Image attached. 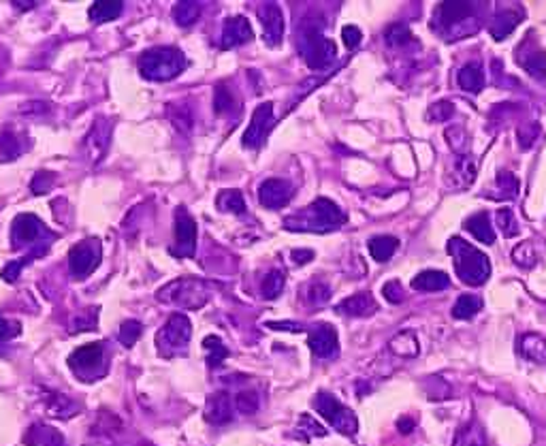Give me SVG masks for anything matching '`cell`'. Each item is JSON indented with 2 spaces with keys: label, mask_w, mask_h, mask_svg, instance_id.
Returning a JSON list of instances; mask_svg holds the SVG:
<instances>
[{
  "label": "cell",
  "mask_w": 546,
  "mask_h": 446,
  "mask_svg": "<svg viewBox=\"0 0 546 446\" xmlns=\"http://www.w3.org/2000/svg\"><path fill=\"white\" fill-rule=\"evenodd\" d=\"M297 436L301 438V440H309V438H314V436H318V438H322V436H326V430L320 425V423H316L309 415H301V419H299V425H297Z\"/></svg>",
  "instance_id": "cell-41"
},
{
  "label": "cell",
  "mask_w": 546,
  "mask_h": 446,
  "mask_svg": "<svg viewBox=\"0 0 546 446\" xmlns=\"http://www.w3.org/2000/svg\"><path fill=\"white\" fill-rule=\"evenodd\" d=\"M51 184H53V178L49 173H36L34 180L30 182V188L34 195H45L51 188Z\"/></svg>",
  "instance_id": "cell-52"
},
{
  "label": "cell",
  "mask_w": 546,
  "mask_h": 446,
  "mask_svg": "<svg viewBox=\"0 0 546 446\" xmlns=\"http://www.w3.org/2000/svg\"><path fill=\"white\" fill-rule=\"evenodd\" d=\"M273 128V103H263L254 109L252 120L248 124V131L244 133V148L257 150L267 139Z\"/></svg>",
  "instance_id": "cell-10"
},
{
  "label": "cell",
  "mask_w": 546,
  "mask_h": 446,
  "mask_svg": "<svg viewBox=\"0 0 546 446\" xmlns=\"http://www.w3.org/2000/svg\"><path fill=\"white\" fill-rule=\"evenodd\" d=\"M103 260V245L98 239H83L68 252V267L75 278L90 275Z\"/></svg>",
  "instance_id": "cell-8"
},
{
  "label": "cell",
  "mask_w": 546,
  "mask_h": 446,
  "mask_svg": "<svg viewBox=\"0 0 546 446\" xmlns=\"http://www.w3.org/2000/svg\"><path fill=\"white\" fill-rule=\"evenodd\" d=\"M139 335H141V323H137V320H126L120 329V340L126 346H130Z\"/></svg>",
  "instance_id": "cell-48"
},
{
  "label": "cell",
  "mask_w": 546,
  "mask_h": 446,
  "mask_svg": "<svg viewBox=\"0 0 546 446\" xmlns=\"http://www.w3.org/2000/svg\"><path fill=\"white\" fill-rule=\"evenodd\" d=\"M203 346H205V348H207V353H210V365H212V368L220 365V363H222V359H227V355H229V350L225 348V344H222V342H220V338H216V335L205 338Z\"/></svg>",
  "instance_id": "cell-44"
},
{
  "label": "cell",
  "mask_w": 546,
  "mask_h": 446,
  "mask_svg": "<svg viewBox=\"0 0 546 446\" xmlns=\"http://www.w3.org/2000/svg\"><path fill=\"white\" fill-rule=\"evenodd\" d=\"M346 212L333 203L331 199H316L307 208H303L299 214H292L284 221L288 230H301V233H331L337 230L341 224H346Z\"/></svg>",
  "instance_id": "cell-1"
},
{
  "label": "cell",
  "mask_w": 546,
  "mask_h": 446,
  "mask_svg": "<svg viewBox=\"0 0 546 446\" xmlns=\"http://www.w3.org/2000/svg\"><path fill=\"white\" fill-rule=\"evenodd\" d=\"M521 353L534 363H546V340L538 333H527L521 338Z\"/></svg>",
  "instance_id": "cell-26"
},
{
  "label": "cell",
  "mask_w": 546,
  "mask_h": 446,
  "mask_svg": "<svg viewBox=\"0 0 546 446\" xmlns=\"http://www.w3.org/2000/svg\"><path fill=\"white\" fill-rule=\"evenodd\" d=\"M28 148H30V141L26 135L13 133V131L0 133V161H13L21 156L24 152H28Z\"/></svg>",
  "instance_id": "cell-19"
},
{
  "label": "cell",
  "mask_w": 546,
  "mask_h": 446,
  "mask_svg": "<svg viewBox=\"0 0 546 446\" xmlns=\"http://www.w3.org/2000/svg\"><path fill=\"white\" fill-rule=\"evenodd\" d=\"M17 331H19V327H15V325L6 323V320L0 316V340H4V338H11V335H15Z\"/></svg>",
  "instance_id": "cell-56"
},
{
  "label": "cell",
  "mask_w": 546,
  "mask_h": 446,
  "mask_svg": "<svg viewBox=\"0 0 546 446\" xmlns=\"http://www.w3.org/2000/svg\"><path fill=\"white\" fill-rule=\"evenodd\" d=\"M331 295H333L331 286L322 280H314L305 288V301L309 305H324V303H329Z\"/></svg>",
  "instance_id": "cell-37"
},
{
  "label": "cell",
  "mask_w": 546,
  "mask_h": 446,
  "mask_svg": "<svg viewBox=\"0 0 546 446\" xmlns=\"http://www.w3.org/2000/svg\"><path fill=\"white\" fill-rule=\"evenodd\" d=\"M203 13V6L201 2H177L173 6V19L180 24V26H192Z\"/></svg>",
  "instance_id": "cell-34"
},
{
  "label": "cell",
  "mask_w": 546,
  "mask_h": 446,
  "mask_svg": "<svg viewBox=\"0 0 546 446\" xmlns=\"http://www.w3.org/2000/svg\"><path fill=\"white\" fill-rule=\"evenodd\" d=\"M167 118L171 120V124L182 131V133H188L195 124V116H192V109L188 105H182V103H169L167 105Z\"/></svg>",
  "instance_id": "cell-29"
},
{
  "label": "cell",
  "mask_w": 546,
  "mask_h": 446,
  "mask_svg": "<svg viewBox=\"0 0 546 446\" xmlns=\"http://www.w3.org/2000/svg\"><path fill=\"white\" fill-rule=\"evenodd\" d=\"M216 206H218L220 212H231V214H237V216H242L246 212V201H244V195L239 191H222L216 197Z\"/></svg>",
  "instance_id": "cell-33"
},
{
  "label": "cell",
  "mask_w": 546,
  "mask_h": 446,
  "mask_svg": "<svg viewBox=\"0 0 546 446\" xmlns=\"http://www.w3.org/2000/svg\"><path fill=\"white\" fill-rule=\"evenodd\" d=\"M457 83L472 94H478L485 88V73L478 62H468L457 73Z\"/></svg>",
  "instance_id": "cell-21"
},
{
  "label": "cell",
  "mask_w": 546,
  "mask_h": 446,
  "mask_svg": "<svg viewBox=\"0 0 546 446\" xmlns=\"http://www.w3.org/2000/svg\"><path fill=\"white\" fill-rule=\"evenodd\" d=\"M498 188L502 191V195H506V199H515L517 193H519V180L517 176H512L510 171H502L498 176Z\"/></svg>",
  "instance_id": "cell-46"
},
{
  "label": "cell",
  "mask_w": 546,
  "mask_h": 446,
  "mask_svg": "<svg viewBox=\"0 0 546 446\" xmlns=\"http://www.w3.org/2000/svg\"><path fill=\"white\" fill-rule=\"evenodd\" d=\"M498 226H500V230H502L504 237H515V235H519V224L515 221L512 210H508V208H502V210L498 212Z\"/></svg>",
  "instance_id": "cell-45"
},
{
  "label": "cell",
  "mask_w": 546,
  "mask_h": 446,
  "mask_svg": "<svg viewBox=\"0 0 546 446\" xmlns=\"http://www.w3.org/2000/svg\"><path fill=\"white\" fill-rule=\"evenodd\" d=\"M237 408L244 412V415H254L259 410V397L257 393H242L237 395Z\"/></svg>",
  "instance_id": "cell-50"
},
{
  "label": "cell",
  "mask_w": 546,
  "mask_h": 446,
  "mask_svg": "<svg viewBox=\"0 0 546 446\" xmlns=\"http://www.w3.org/2000/svg\"><path fill=\"white\" fill-rule=\"evenodd\" d=\"M448 286H450V278H448V273H444L440 269H427L412 280V288L421 290V293H438Z\"/></svg>",
  "instance_id": "cell-18"
},
{
  "label": "cell",
  "mask_w": 546,
  "mask_h": 446,
  "mask_svg": "<svg viewBox=\"0 0 546 446\" xmlns=\"http://www.w3.org/2000/svg\"><path fill=\"white\" fill-rule=\"evenodd\" d=\"M311 404H314V408L322 415V419L329 421L339 434H344V436H354V434H356L359 421H356L354 412L348 410L335 395L320 391V393L314 397Z\"/></svg>",
  "instance_id": "cell-6"
},
{
  "label": "cell",
  "mask_w": 546,
  "mask_h": 446,
  "mask_svg": "<svg viewBox=\"0 0 546 446\" xmlns=\"http://www.w3.org/2000/svg\"><path fill=\"white\" fill-rule=\"evenodd\" d=\"M384 41H386V45H391V47H408L410 43H414V34H412V30L408 28V24L397 21V24L386 26V30H384Z\"/></svg>",
  "instance_id": "cell-30"
},
{
  "label": "cell",
  "mask_w": 546,
  "mask_h": 446,
  "mask_svg": "<svg viewBox=\"0 0 546 446\" xmlns=\"http://www.w3.org/2000/svg\"><path fill=\"white\" fill-rule=\"evenodd\" d=\"M397 430H399L401 434H410V432H414V421L408 419V417H403V419L397 421Z\"/></svg>",
  "instance_id": "cell-57"
},
{
  "label": "cell",
  "mask_w": 546,
  "mask_h": 446,
  "mask_svg": "<svg viewBox=\"0 0 546 446\" xmlns=\"http://www.w3.org/2000/svg\"><path fill=\"white\" fill-rule=\"evenodd\" d=\"M453 446H487V436L478 423H468L459 430Z\"/></svg>",
  "instance_id": "cell-35"
},
{
  "label": "cell",
  "mask_w": 546,
  "mask_h": 446,
  "mask_svg": "<svg viewBox=\"0 0 546 446\" xmlns=\"http://www.w3.org/2000/svg\"><path fill=\"white\" fill-rule=\"evenodd\" d=\"M169 252L177 258H192L197 252V223L186 208L175 210V243Z\"/></svg>",
  "instance_id": "cell-9"
},
{
  "label": "cell",
  "mask_w": 546,
  "mask_h": 446,
  "mask_svg": "<svg viewBox=\"0 0 546 446\" xmlns=\"http://www.w3.org/2000/svg\"><path fill=\"white\" fill-rule=\"evenodd\" d=\"M311 353L320 359H331V357H337L339 353V338H337V331L322 323V325H316L309 333V340H307Z\"/></svg>",
  "instance_id": "cell-12"
},
{
  "label": "cell",
  "mask_w": 546,
  "mask_h": 446,
  "mask_svg": "<svg viewBox=\"0 0 546 446\" xmlns=\"http://www.w3.org/2000/svg\"><path fill=\"white\" fill-rule=\"evenodd\" d=\"M252 36H254V32H252L250 21L244 15H235V17H229L222 26L220 47L222 49H233V47H239V45L252 41Z\"/></svg>",
  "instance_id": "cell-15"
},
{
  "label": "cell",
  "mask_w": 546,
  "mask_h": 446,
  "mask_svg": "<svg viewBox=\"0 0 546 446\" xmlns=\"http://www.w3.org/2000/svg\"><path fill=\"white\" fill-rule=\"evenodd\" d=\"M267 327H272L275 331H290V333H301L305 329L301 323H288V320H284V323H267Z\"/></svg>",
  "instance_id": "cell-54"
},
{
  "label": "cell",
  "mask_w": 546,
  "mask_h": 446,
  "mask_svg": "<svg viewBox=\"0 0 546 446\" xmlns=\"http://www.w3.org/2000/svg\"><path fill=\"white\" fill-rule=\"evenodd\" d=\"M192 333V325L184 314H173L163 327L158 342L160 346H186Z\"/></svg>",
  "instance_id": "cell-16"
},
{
  "label": "cell",
  "mask_w": 546,
  "mask_h": 446,
  "mask_svg": "<svg viewBox=\"0 0 546 446\" xmlns=\"http://www.w3.org/2000/svg\"><path fill=\"white\" fill-rule=\"evenodd\" d=\"M453 113H455V105H453V103H448V101H438V103H433V105L429 107L427 118H429V120H436V122H446V120L453 118Z\"/></svg>",
  "instance_id": "cell-47"
},
{
  "label": "cell",
  "mask_w": 546,
  "mask_h": 446,
  "mask_svg": "<svg viewBox=\"0 0 546 446\" xmlns=\"http://www.w3.org/2000/svg\"><path fill=\"white\" fill-rule=\"evenodd\" d=\"M286 286V273L282 269H272L263 280V297L265 299H277Z\"/></svg>",
  "instance_id": "cell-38"
},
{
  "label": "cell",
  "mask_w": 546,
  "mask_h": 446,
  "mask_svg": "<svg viewBox=\"0 0 546 446\" xmlns=\"http://www.w3.org/2000/svg\"><path fill=\"white\" fill-rule=\"evenodd\" d=\"M391 353L399 355V357H416L418 355V338L414 335V331H401L397 333L391 342H388Z\"/></svg>",
  "instance_id": "cell-28"
},
{
  "label": "cell",
  "mask_w": 546,
  "mask_h": 446,
  "mask_svg": "<svg viewBox=\"0 0 546 446\" xmlns=\"http://www.w3.org/2000/svg\"><path fill=\"white\" fill-rule=\"evenodd\" d=\"M517 64L521 69H525L534 79L546 81V51H530V54H519L517 56Z\"/></svg>",
  "instance_id": "cell-25"
},
{
  "label": "cell",
  "mask_w": 546,
  "mask_h": 446,
  "mask_svg": "<svg viewBox=\"0 0 546 446\" xmlns=\"http://www.w3.org/2000/svg\"><path fill=\"white\" fill-rule=\"evenodd\" d=\"M465 228H468L480 243H487V245L495 243V230H493V226H491V218H489L487 212H478V214H474L472 218H468V221H465Z\"/></svg>",
  "instance_id": "cell-24"
},
{
  "label": "cell",
  "mask_w": 546,
  "mask_h": 446,
  "mask_svg": "<svg viewBox=\"0 0 546 446\" xmlns=\"http://www.w3.org/2000/svg\"><path fill=\"white\" fill-rule=\"evenodd\" d=\"M472 13H474V4H472V2H442L440 9H438V17L442 19L444 26L450 28L453 41L459 39V28H461V26H463V32H465V34L476 32L474 28L465 26V21H474V19H470Z\"/></svg>",
  "instance_id": "cell-11"
},
{
  "label": "cell",
  "mask_w": 546,
  "mask_h": 446,
  "mask_svg": "<svg viewBox=\"0 0 546 446\" xmlns=\"http://www.w3.org/2000/svg\"><path fill=\"white\" fill-rule=\"evenodd\" d=\"M448 254L453 256L457 278L468 286H483L491 275V260L476 245L468 243L461 237H450L446 243Z\"/></svg>",
  "instance_id": "cell-2"
},
{
  "label": "cell",
  "mask_w": 546,
  "mask_h": 446,
  "mask_svg": "<svg viewBox=\"0 0 546 446\" xmlns=\"http://www.w3.org/2000/svg\"><path fill=\"white\" fill-rule=\"evenodd\" d=\"M290 256H292V260H294L297 265H305V263L314 260V250H303V248H299V250H292Z\"/></svg>",
  "instance_id": "cell-55"
},
{
  "label": "cell",
  "mask_w": 546,
  "mask_h": 446,
  "mask_svg": "<svg viewBox=\"0 0 546 446\" xmlns=\"http://www.w3.org/2000/svg\"><path fill=\"white\" fill-rule=\"evenodd\" d=\"M188 66V60L182 49L160 45L145 49L139 56V73L150 81H171L180 77Z\"/></svg>",
  "instance_id": "cell-3"
},
{
  "label": "cell",
  "mask_w": 546,
  "mask_h": 446,
  "mask_svg": "<svg viewBox=\"0 0 546 446\" xmlns=\"http://www.w3.org/2000/svg\"><path fill=\"white\" fill-rule=\"evenodd\" d=\"M207 419L212 423H225L231 419V404H229V397L225 393L220 395H214L210 400V406H207Z\"/></svg>",
  "instance_id": "cell-36"
},
{
  "label": "cell",
  "mask_w": 546,
  "mask_h": 446,
  "mask_svg": "<svg viewBox=\"0 0 546 446\" xmlns=\"http://www.w3.org/2000/svg\"><path fill=\"white\" fill-rule=\"evenodd\" d=\"M517 137H519V148L521 150H530L538 141V137H540V124L538 122L521 124V128L517 131Z\"/></svg>",
  "instance_id": "cell-43"
},
{
  "label": "cell",
  "mask_w": 546,
  "mask_h": 446,
  "mask_svg": "<svg viewBox=\"0 0 546 446\" xmlns=\"http://www.w3.org/2000/svg\"><path fill=\"white\" fill-rule=\"evenodd\" d=\"M299 51L305 60V64L311 69V71H324L329 69L335 58H337V47L331 39H326L322 34L320 28L311 26V28H305V32L301 34V41H299Z\"/></svg>",
  "instance_id": "cell-4"
},
{
  "label": "cell",
  "mask_w": 546,
  "mask_h": 446,
  "mask_svg": "<svg viewBox=\"0 0 546 446\" xmlns=\"http://www.w3.org/2000/svg\"><path fill=\"white\" fill-rule=\"evenodd\" d=\"M103 346H105V344L96 342V344H88V346L79 348V350L71 357V365H73L75 370H79L81 365L90 370L96 361H101V357H103Z\"/></svg>",
  "instance_id": "cell-32"
},
{
  "label": "cell",
  "mask_w": 546,
  "mask_h": 446,
  "mask_svg": "<svg viewBox=\"0 0 546 446\" xmlns=\"http://www.w3.org/2000/svg\"><path fill=\"white\" fill-rule=\"evenodd\" d=\"M292 199V184L279 178L265 180L259 188V203L267 210H279Z\"/></svg>",
  "instance_id": "cell-13"
},
{
  "label": "cell",
  "mask_w": 546,
  "mask_h": 446,
  "mask_svg": "<svg viewBox=\"0 0 546 446\" xmlns=\"http://www.w3.org/2000/svg\"><path fill=\"white\" fill-rule=\"evenodd\" d=\"M259 19L263 24V36L269 47H277L284 39V15L275 2H265L259 6Z\"/></svg>",
  "instance_id": "cell-14"
},
{
  "label": "cell",
  "mask_w": 546,
  "mask_h": 446,
  "mask_svg": "<svg viewBox=\"0 0 546 446\" xmlns=\"http://www.w3.org/2000/svg\"><path fill=\"white\" fill-rule=\"evenodd\" d=\"M483 308V299L476 297V295H461L457 299V303L453 305V316L459 318V320H470L474 318Z\"/></svg>",
  "instance_id": "cell-31"
},
{
  "label": "cell",
  "mask_w": 546,
  "mask_h": 446,
  "mask_svg": "<svg viewBox=\"0 0 546 446\" xmlns=\"http://www.w3.org/2000/svg\"><path fill=\"white\" fill-rule=\"evenodd\" d=\"M214 107H216V113H218V116H229V113L237 107L235 96H233V92H231L227 86H218V88H216Z\"/></svg>",
  "instance_id": "cell-40"
},
{
  "label": "cell",
  "mask_w": 546,
  "mask_h": 446,
  "mask_svg": "<svg viewBox=\"0 0 546 446\" xmlns=\"http://www.w3.org/2000/svg\"><path fill=\"white\" fill-rule=\"evenodd\" d=\"M382 295L386 297V301L391 303H401L403 301V286L399 280H391L382 286Z\"/></svg>",
  "instance_id": "cell-49"
},
{
  "label": "cell",
  "mask_w": 546,
  "mask_h": 446,
  "mask_svg": "<svg viewBox=\"0 0 546 446\" xmlns=\"http://www.w3.org/2000/svg\"><path fill=\"white\" fill-rule=\"evenodd\" d=\"M124 11V2L120 0H98L88 9V17L94 24H105V21H113L115 17H120Z\"/></svg>",
  "instance_id": "cell-22"
},
{
  "label": "cell",
  "mask_w": 546,
  "mask_h": 446,
  "mask_svg": "<svg viewBox=\"0 0 546 446\" xmlns=\"http://www.w3.org/2000/svg\"><path fill=\"white\" fill-rule=\"evenodd\" d=\"M28 260H30V256H26V258H21V260H17V263H9V265L2 269V278H4L6 282H15V278L19 275L21 267H24Z\"/></svg>",
  "instance_id": "cell-53"
},
{
  "label": "cell",
  "mask_w": 546,
  "mask_h": 446,
  "mask_svg": "<svg viewBox=\"0 0 546 446\" xmlns=\"http://www.w3.org/2000/svg\"><path fill=\"white\" fill-rule=\"evenodd\" d=\"M519 21H521V13H519V11H515V9H504V11H500V13L493 17L491 26H489V32H491V36H493L495 41H504L506 36L512 34V30L519 26Z\"/></svg>",
  "instance_id": "cell-20"
},
{
  "label": "cell",
  "mask_w": 546,
  "mask_h": 446,
  "mask_svg": "<svg viewBox=\"0 0 546 446\" xmlns=\"http://www.w3.org/2000/svg\"><path fill=\"white\" fill-rule=\"evenodd\" d=\"M446 139H448V146L453 148V152H457L461 156L470 150V137H468V133L461 126L446 128Z\"/></svg>",
  "instance_id": "cell-42"
},
{
  "label": "cell",
  "mask_w": 546,
  "mask_h": 446,
  "mask_svg": "<svg viewBox=\"0 0 546 446\" xmlns=\"http://www.w3.org/2000/svg\"><path fill=\"white\" fill-rule=\"evenodd\" d=\"M512 258H515V263L519 267L530 269V267H534L538 263V250H536V245L532 241H523V243H519L512 250Z\"/></svg>",
  "instance_id": "cell-39"
},
{
  "label": "cell",
  "mask_w": 546,
  "mask_h": 446,
  "mask_svg": "<svg viewBox=\"0 0 546 446\" xmlns=\"http://www.w3.org/2000/svg\"><path fill=\"white\" fill-rule=\"evenodd\" d=\"M56 235L41 223V218L32 216V214H19L13 226H11V241L13 248H28V245H43L47 248V239H53Z\"/></svg>",
  "instance_id": "cell-7"
},
{
  "label": "cell",
  "mask_w": 546,
  "mask_h": 446,
  "mask_svg": "<svg viewBox=\"0 0 546 446\" xmlns=\"http://www.w3.org/2000/svg\"><path fill=\"white\" fill-rule=\"evenodd\" d=\"M476 173H478V163L472 156H468V154L459 156L457 163H455V180H459L455 188L472 186L474 180H476Z\"/></svg>",
  "instance_id": "cell-27"
},
{
  "label": "cell",
  "mask_w": 546,
  "mask_h": 446,
  "mask_svg": "<svg viewBox=\"0 0 546 446\" xmlns=\"http://www.w3.org/2000/svg\"><path fill=\"white\" fill-rule=\"evenodd\" d=\"M158 299L182 308H201L207 301V288L201 280L180 278L158 290Z\"/></svg>",
  "instance_id": "cell-5"
},
{
  "label": "cell",
  "mask_w": 546,
  "mask_h": 446,
  "mask_svg": "<svg viewBox=\"0 0 546 446\" xmlns=\"http://www.w3.org/2000/svg\"><path fill=\"white\" fill-rule=\"evenodd\" d=\"M341 39H344V45L348 49H354V47H359V43L363 39V32L356 26H344L341 28Z\"/></svg>",
  "instance_id": "cell-51"
},
{
  "label": "cell",
  "mask_w": 546,
  "mask_h": 446,
  "mask_svg": "<svg viewBox=\"0 0 546 446\" xmlns=\"http://www.w3.org/2000/svg\"><path fill=\"white\" fill-rule=\"evenodd\" d=\"M337 312L344 316H352V318H365L378 312V301L374 299L371 293H356L346 297L339 305Z\"/></svg>",
  "instance_id": "cell-17"
},
{
  "label": "cell",
  "mask_w": 546,
  "mask_h": 446,
  "mask_svg": "<svg viewBox=\"0 0 546 446\" xmlns=\"http://www.w3.org/2000/svg\"><path fill=\"white\" fill-rule=\"evenodd\" d=\"M399 248V239L393 235H376L369 239V254L378 263H386L393 258V254Z\"/></svg>",
  "instance_id": "cell-23"
}]
</instances>
